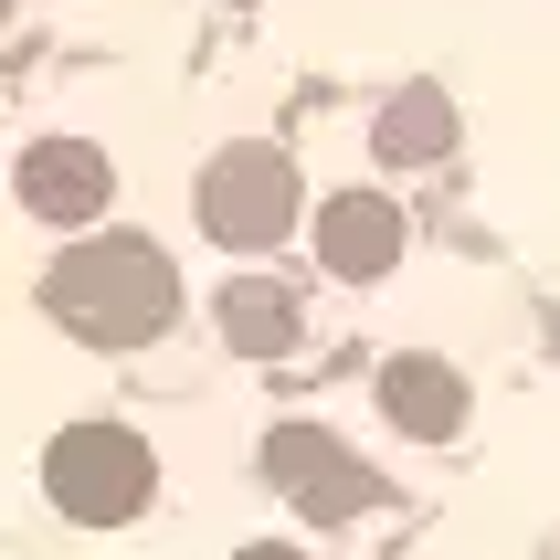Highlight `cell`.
<instances>
[{
	"mask_svg": "<svg viewBox=\"0 0 560 560\" xmlns=\"http://www.w3.org/2000/svg\"><path fill=\"white\" fill-rule=\"evenodd\" d=\"M43 317L95 349H149L180 317V265L149 233H85L43 265Z\"/></svg>",
	"mask_w": 560,
	"mask_h": 560,
	"instance_id": "cell-1",
	"label": "cell"
},
{
	"mask_svg": "<svg viewBox=\"0 0 560 560\" xmlns=\"http://www.w3.org/2000/svg\"><path fill=\"white\" fill-rule=\"evenodd\" d=\"M43 487H54L63 518H85V529H117L138 508L159 498V455L149 434H127V423H63L43 444Z\"/></svg>",
	"mask_w": 560,
	"mask_h": 560,
	"instance_id": "cell-2",
	"label": "cell"
},
{
	"mask_svg": "<svg viewBox=\"0 0 560 560\" xmlns=\"http://www.w3.org/2000/svg\"><path fill=\"white\" fill-rule=\"evenodd\" d=\"M296 201H307V190H296V159L244 138V149H222L212 170H201V201H190V212H201V233H212L222 254H265V244L296 233Z\"/></svg>",
	"mask_w": 560,
	"mask_h": 560,
	"instance_id": "cell-3",
	"label": "cell"
},
{
	"mask_svg": "<svg viewBox=\"0 0 560 560\" xmlns=\"http://www.w3.org/2000/svg\"><path fill=\"white\" fill-rule=\"evenodd\" d=\"M265 476H276V498L296 508V518H317V529L381 508V476L360 466L339 434H317V423H276V434H265Z\"/></svg>",
	"mask_w": 560,
	"mask_h": 560,
	"instance_id": "cell-4",
	"label": "cell"
},
{
	"mask_svg": "<svg viewBox=\"0 0 560 560\" xmlns=\"http://www.w3.org/2000/svg\"><path fill=\"white\" fill-rule=\"evenodd\" d=\"M11 190H22L32 222H95L106 201H117V170H106L95 138H32L22 170H11Z\"/></svg>",
	"mask_w": 560,
	"mask_h": 560,
	"instance_id": "cell-5",
	"label": "cell"
},
{
	"mask_svg": "<svg viewBox=\"0 0 560 560\" xmlns=\"http://www.w3.org/2000/svg\"><path fill=\"white\" fill-rule=\"evenodd\" d=\"M402 244H412L402 201H381V190H328V201H317V265H328L339 285L392 276V265H402Z\"/></svg>",
	"mask_w": 560,
	"mask_h": 560,
	"instance_id": "cell-6",
	"label": "cell"
},
{
	"mask_svg": "<svg viewBox=\"0 0 560 560\" xmlns=\"http://www.w3.org/2000/svg\"><path fill=\"white\" fill-rule=\"evenodd\" d=\"M381 412H392V434H412V444H455L466 434V371L434 360V349H402V360L381 371Z\"/></svg>",
	"mask_w": 560,
	"mask_h": 560,
	"instance_id": "cell-7",
	"label": "cell"
},
{
	"mask_svg": "<svg viewBox=\"0 0 560 560\" xmlns=\"http://www.w3.org/2000/svg\"><path fill=\"white\" fill-rule=\"evenodd\" d=\"M212 317H222V349L233 360H285V349L307 339V307H296L285 276H233L212 296Z\"/></svg>",
	"mask_w": 560,
	"mask_h": 560,
	"instance_id": "cell-8",
	"label": "cell"
},
{
	"mask_svg": "<svg viewBox=\"0 0 560 560\" xmlns=\"http://www.w3.org/2000/svg\"><path fill=\"white\" fill-rule=\"evenodd\" d=\"M371 149L392 159V170H434V159L455 149V95H444V85H402V95H381Z\"/></svg>",
	"mask_w": 560,
	"mask_h": 560,
	"instance_id": "cell-9",
	"label": "cell"
},
{
	"mask_svg": "<svg viewBox=\"0 0 560 560\" xmlns=\"http://www.w3.org/2000/svg\"><path fill=\"white\" fill-rule=\"evenodd\" d=\"M233 560H307L296 539H254V550H233Z\"/></svg>",
	"mask_w": 560,
	"mask_h": 560,
	"instance_id": "cell-10",
	"label": "cell"
}]
</instances>
